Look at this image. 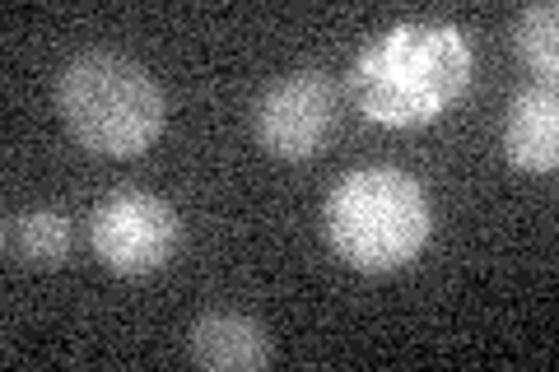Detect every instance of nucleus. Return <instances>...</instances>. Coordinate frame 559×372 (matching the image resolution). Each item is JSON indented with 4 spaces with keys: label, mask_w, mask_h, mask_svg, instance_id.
I'll return each instance as SVG.
<instances>
[{
    "label": "nucleus",
    "mask_w": 559,
    "mask_h": 372,
    "mask_svg": "<svg viewBox=\"0 0 559 372\" xmlns=\"http://www.w3.org/2000/svg\"><path fill=\"white\" fill-rule=\"evenodd\" d=\"M471 88V43L457 24L406 20L349 61V94L373 127L415 131Z\"/></svg>",
    "instance_id": "1"
},
{
    "label": "nucleus",
    "mask_w": 559,
    "mask_h": 372,
    "mask_svg": "<svg viewBox=\"0 0 559 372\" xmlns=\"http://www.w3.org/2000/svg\"><path fill=\"white\" fill-rule=\"evenodd\" d=\"M322 224L341 261L364 275H392L425 252L433 233V209L411 172L355 168L331 187Z\"/></svg>",
    "instance_id": "2"
},
{
    "label": "nucleus",
    "mask_w": 559,
    "mask_h": 372,
    "mask_svg": "<svg viewBox=\"0 0 559 372\" xmlns=\"http://www.w3.org/2000/svg\"><path fill=\"white\" fill-rule=\"evenodd\" d=\"M57 108L70 135L103 158L145 154L164 131V94L121 51H80L57 75Z\"/></svg>",
    "instance_id": "3"
},
{
    "label": "nucleus",
    "mask_w": 559,
    "mask_h": 372,
    "mask_svg": "<svg viewBox=\"0 0 559 372\" xmlns=\"http://www.w3.org/2000/svg\"><path fill=\"white\" fill-rule=\"evenodd\" d=\"M182 242V219L164 196L150 191H112L90 215V247L112 275H150L173 261Z\"/></svg>",
    "instance_id": "4"
},
{
    "label": "nucleus",
    "mask_w": 559,
    "mask_h": 372,
    "mask_svg": "<svg viewBox=\"0 0 559 372\" xmlns=\"http://www.w3.org/2000/svg\"><path fill=\"white\" fill-rule=\"evenodd\" d=\"M336 127H341V94L322 70H294V75L275 80L257 103L261 149L285 158V164H304V158L322 154Z\"/></svg>",
    "instance_id": "5"
},
{
    "label": "nucleus",
    "mask_w": 559,
    "mask_h": 372,
    "mask_svg": "<svg viewBox=\"0 0 559 372\" xmlns=\"http://www.w3.org/2000/svg\"><path fill=\"white\" fill-rule=\"evenodd\" d=\"M503 158L522 172H550L559 164V98L550 84L518 88L503 117Z\"/></svg>",
    "instance_id": "6"
},
{
    "label": "nucleus",
    "mask_w": 559,
    "mask_h": 372,
    "mask_svg": "<svg viewBox=\"0 0 559 372\" xmlns=\"http://www.w3.org/2000/svg\"><path fill=\"white\" fill-rule=\"evenodd\" d=\"M187 353L205 372H257L271 363V335L257 316L205 312L187 335Z\"/></svg>",
    "instance_id": "7"
},
{
    "label": "nucleus",
    "mask_w": 559,
    "mask_h": 372,
    "mask_svg": "<svg viewBox=\"0 0 559 372\" xmlns=\"http://www.w3.org/2000/svg\"><path fill=\"white\" fill-rule=\"evenodd\" d=\"M0 247H5V261L20 271H57L70 261L75 228L61 209H20V215L10 209L0 219Z\"/></svg>",
    "instance_id": "8"
},
{
    "label": "nucleus",
    "mask_w": 559,
    "mask_h": 372,
    "mask_svg": "<svg viewBox=\"0 0 559 372\" xmlns=\"http://www.w3.org/2000/svg\"><path fill=\"white\" fill-rule=\"evenodd\" d=\"M513 47L536 75H555L559 70V5L555 0H540V5H527L518 14Z\"/></svg>",
    "instance_id": "9"
}]
</instances>
